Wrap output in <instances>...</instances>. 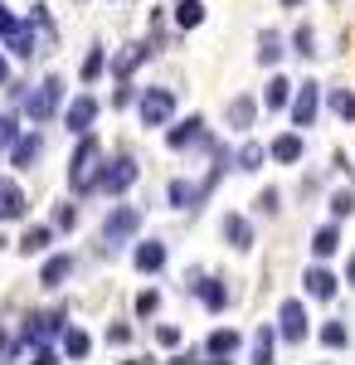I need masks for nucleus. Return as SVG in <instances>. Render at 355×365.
Instances as JSON below:
<instances>
[{
    "label": "nucleus",
    "mask_w": 355,
    "mask_h": 365,
    "mask_svg": "<svg viewBox=\"0 0 355 365\" xmlns=\"http://www.w3.org/2000/svg\"><path fill=\"white\" fill-rule=\"evenodd\" d=\"M103 146L83 132V141H78V151H73V161H68V185L78 190V195H88V190H98V180H103Z\"/></svg>",
    "instance_id": "obj_1"
},
{
    "label": "nucleus",
    "mask_w": 355,
    "mask_h": 365,
    "mask_svg": "<svg viewBox=\"0 0 355 365\" xmlns=\"http://www.w3.org/2000/svg\"><path fill=\"white\" fill-rule=\"evenodd\" d=\"M137 108H141V122H146V127H165V122L175 117V93H170V88H146L137 98Z\"/></svg>",
    "instance_id": "obj_2"
},
{
    "label": "nucleus",
    "mask_w": 355,
    "mask_h": 365,
    "mask_svg": "<svg viewBox=\"0 0 355 365\" xmlns=\"http://www.w3.org/2000/svg\"><path fill=\"white\" fill-rule=\"evenodd\" d=\"M137 229H141V210H132V205H117V210L108 215V225H103V244H127Z\"/></svg>",
    "instance_id": "obj_3"
},
{
    "label": "nucleus",
    "mask_w": 355,
    "mask_h": 365,
    "mask_svg": "<svg viewBox=\"0 0 355 365\" xmlns=\"http://www.w3.org/2000/svg\"><path fill=\"white\" fill-rule=\"evenodd\" d=\"M98 185H103L108 195H127V190L137 185V161H132V156H117V161H108Z\"/></svg>",
    "instance_id": "obj_4"
},
{
    "label": "nucleus",
    "mask_w": 355,
    "mask_h": 365,
    "mask_svg": "<svg viewBox=\"0 0 355 365\" xmlns=\"http://www.w3.org/2000/svg\"><path fill=\"white\" fill-rule=\"evenodd\" d=\"M277 336L282 341H307V307H302V302H282V307H277Z\"/></svg>",
    "instance_id": "obj_5"
},
{
    "label": "nucleus",
    "mask_w": 355,
    "mask_h": 365,
    "mask_svg": "<svg viewBox=\"0 0 355 365\" xmlns=\"http://www.w3.org/2000/svg\"><path fill=\"white\" fill-rule=\"evenodd\" d=\"M58 98H63V83H58V78H44L39 93L29 98V117H34V122H49L54 108H58Z\"/></svg>",
    "instance_id": "obj_6"
},
{
    "label": "nucleus",
    "mask_w": 355,
    "mask_h": 365,
    "mask_svg": "<svg viewBox=\"0 0 355 365\" xmlns=\"http://www.w3.org/2000/svg\"><path fill=\"white\" fill-rule=\"evenodd\" d=\"M317 113H321V93H317V83H302L292 98V127H312Z\"/></svg>",
    "instance_id": "obj_7"
},
{
    "label": "nucleus",
    "mask_w": 355,
    "mask_h": 365,
    "mask_svg": "<svg viewBox=\"0 0 355 365\" xmlns=\"http://www.w3.org/2000/svg\"><path fill=\"white\" fill-rule=\"evenodd\" d=\"M93 117H98V103H93L88 93H78V103H68L63 122H68V132H73V137H83V132L93 127Z\"/></svg>",
    "instance_id": "obj_8"
},
{
    "label": "nucleus",
    "mask_w": 355,
    "mask_h": 365,
    "mask_svg": "<svg viewBox=\"0 0 355 365\" xmlns=\"http://www.w3.org/2000/svg\"><path fill=\"white\" fill-rule=\"evenodd\" d=\"M239 346H244L239 331H229V327H224V331H215V336L205 341V356H210V361H234V356H239Z\"/></svg>",
    "instance_id": "obj_9"
},
{
    "label": "nucleus",
    "mask_w": 355,
    "mask_h": 365,
    "mask_svg": "<svg viewBox=\"0 0 355 365\" xmlns=\"http://www.w3.org/2000/svg\"><path fill=\"white\" fill-rule=\"evenodd\" d=\"M0 220H25V190L15 180H0Z\"/></svg>",
    "instance_id": "obj_10"
},
{
    "label": "nucleus",
    "mask_w": 355,
    "mask_h": 365,
    "mask_svg": "<svg viewBox=\"0 0 355 365\" xmlns=\"http://www.w3.org/2000/svg\"><path fill=\"white\" fill-rule=\"evenodd\" d=\"M39 151H44V141H39V132H29V137H20L15 146H10V166L29 170L34 161H39Z\"/></svg>",
    "instance_id": "obj_11"
},
{
    "label": "nucleus",
    "mask_w": 355,
    "mask_h": 365,
    "mask_svg": "<svg viewBox=\"0 0 355 365\" xmlns=\"http://www.w3.org/2000/svg\"><path fill=\"white\" fill-rule=\"evenodd\" d=\"M190 292H195V297H200V302H205L210 312H224V307H229V287H224L219 278H205V282H195Z\"/></svg>",
    "instance_id": "obj_12"
},
{
    "label": "nucleus",
    "mask_w": 355,
    "mask_h": 365,
    "mask_svg": "<svg viewBox=\"0 0 355 365\" xmlns=\"http://www.w3.org/2000/svg\"><path fill=\"white\" fill-rule=\"evenodd\" d=\"M200 137H205V122H200V117H185V122H175V127L165 132V141H170L175 151H185V146L200 141Z\"/></svg>",
    "instance_id": "obj_13"
},
{
    "label": "nucleus",
    "mask_w": 355,
    "mask_h": 365,
    "mask_svg": "<svg viewBox=\"0 0 355 365\" xmlns=\"http://www.w3.org/2000/svg\"><path fill=\"white\" fill-rule=\"evenodd\" d=\"M68 273H73V258H68V253H54V258L39 268V282H44V287H63Z\"/></svg>",
    "instance_id": "obj_14"
},
{
    "label": "nucleus",
    "mask_w": 355,
    "mask_h": 365,
    "mask_svg": "<svg viewBox=\"0 0 355 365\" xmlns=\"http://www.w3.org/2000/svg\"><path fill=\"white\" fill-rule=\"evenodd\" d=\"M302 287L317 297V302H331L336 297V278H331L326 268H307V278H302Z\"/></svg>",
    "instance_id": "obj_15"
},
{
    "label": "nucleus",
    "mask_w": 355,
    "mask_h": 365,
    "mask_svg": "<svg viewBox=\"0 0 355 365\" xmlns=\"http://www.w3.org/2000/svg\"><path fill=\"white\" fill-rule=\"evenodd\" d=\"M137 268H141V273H161V268H165V244H161V239L137 244Z\"/></svg>",
    "instance_id": "obj_16"
},
{
    "label": "nucleus",
    "mask_w": 355,
    "mask_h": 365,
    "mask_svg": "<svg viewBox=\"0 0 355 365\" xmlns=\"http://www.w3.org/2000/svg\"><path fill=\"white\" fill-rule=\"evenodd\" d=\"M287 103H292V83H287L282 73H273V83L263 88V108H268V113H282Z\"/></svg>",
    "instance_id": "obj_17"
},
{
    "label": "nucleus",
    "mask_w": 355,
    "mask_h": 365,
    "mask_svg": "<svg viewBox=\"0 0 355 365\" xmlns=\"http://www.w3.org/2000/svg\"><path fill=\"white\" fill-rule=\"evenodd\" d=\"M268 156H273V161H282V166H292V161H302V137H297V132H287V137H273V146H268Z\"/></svg>",
    "instance_id": "obj_18"
},
{
    "label": "nucleus",
    "mask_w": 355,
    "mask_h": 365,
    "mask_svg": "<svg viewBox=\"0 0 355 365\" xmlns=\"http://www.w3.org/2000/svg\"><path fill=\"white\" fill-rule=\"evenodd\" d=\"M58 327H63V317H58V312H39V317H29L25 336L34 341V346H39V341H44V336H54Z\"/></svg>",
    "instance_id": "obj_19"
},
{
    "label": "nucleus",
    "mask_w": 355,
    "mask_h": 365,
    "mask_svg": "<svg viewBox=\"0 0 355 365\" xmlns=\"http://www.w3.org/2000/svg\"><path fill=\"white\" fill-rule=\"evenodd\" d=\"M224 239H229V244H234L239 253H244V249H253V229H248V220H244V215H229V220H224Z\"/></svg>",
    "instance_id": "obj_20"
},
{
    "label": "nucleus",
    "mask_w": 355,
    "mask_h": 365,
    "mask_svg": "<svg viewBox=\"0 0 355 365\" xmlns=\"http://www.w3.org/2000/svg\"><path fill=\"white\" fill-rule=\"evenodd\" d=\"M273 346H277V331L273 327H258V336H253V365H273Z\"/></svg>",
    "instance_id": "obj_21"
},
{
    "label": "nucleus",
    "mask_w": 355,
    "mask_h": 365,
    "mask_svg": "<svg viewBox=\"0 0 355 365\" xmlns=\"http://www.w3.org/2000/svg\"><path fill=\"white\" fill-rule=\"evenodd\" d=\"M54 244V229L49 225H34V229H25V239H20V253H44Z\"/></svg>",
    "instance_id": "obj_22"
},
{
    "label": "nucleus",
    "mask_w": 355,
    "mask_h": 365,
    "mask_svg": "<svg viewBox=\"0 0 355 365\" xmlns=\"http://www.w3.org/2000/svg\"><path fill=\"white\" fill-rule=\"evenodd\" d=\"M175 25L180 29L205 25V0H180V5H175Z\"/></svg>",
    "instance_id": "obj_23"
},
{
    "label": "nucleus",
    "mask_w": 355,
    "mask_h": 365,
    "mask_svg": "<svg viewBox=\"0 0 355 365\" xmlns=\"http://www.w3.org/2000/svg\"><path fill=\"white\" fill-rule=\"evenodd\" d=\"M63 351H68L73 361H83V356L93 351V336H88L83 327H68V331H63Z\"/></svg>",
    "instance_id": "obj_24"
},
{
    "label": "nucleus",
    "mask_w": 355,
    "mask_h": 365,
    "mask_svg": "<svg viewBox=\"0 0 355 365\" xmlns=\"http://www.w3.org/2000/svg\"><path fill=\"white\" fill-rule=\"evenodd\" d=\"M5 44H10L20 58H29V54H34V29H29V25H15L10 34H5Z\"/></svg>",
    "instance_id": "obj_25"
},
{
    "label": "nucleus",
    "mask_w": 355,
    "mask_h": 365,
    "mask_svg": "<svg viewBox=\"0 0 355 365\" xmlns=\"http://www.w3.org/2000/svg\"><path fill=\"white\" fill-rule=\"evenodd\" d=\"M229 127H234V132H248V127H253V103H248V98H234V103H229Z\"/></svg>",
    "instance_id": "obj_26"
},
{
    "label": "nucleus",
    "mask_w": 355,
    "mask_h": 365,
    "mask_svg": "<svg viewBox=\"0 0 355 365\" xmlns=\"http://www.w3.org/2000/svg\"><path fill=\"white\" fill-rule=\"evenodd\" d=\"M341 249V234H336V229H317V234H312V253H317V258H331V253Z\"/></svg>",
    "instance_id": "obj_27"
},
{
    "label": "nucleus",
    "mask_w": 355,
    "mask_h": 365,
    "mask_svg": "<svg viewBox=\"0 0 355 365\" xmlns=\"http://www.w3.org/2000/svg\"><path fill=\"white\" fill-rule=\"evenodd\" d=\"M331 113L341 117V122H355V93L351 88H336L331 93Z\"/></svg>",
    "instance_id": "obj_28"
},
{
    "label": "nucleus",
    "mask_w": 355,
    "mask_h": 365,
    "mask_svg": "<svg viewBox=\"0 0 355 365\" xmlns=\"http://www.w3.org/2000/svg\"><path fill=\"white\" fill-rule=\"evenodd\" d=\"M321 346H326V351H346V346H351V331H346L341 322H326V327H321Z\"/></svg>",
    "instance_id": "obj_29"
},
{
    "label": "nucleus",
    "mask_w": 355,
    "mask_h": 365,
    "mask_svg": "<svg viewBox=\"0 0 355 365\" xmlns=\"http://www.w3.org/2000/svg\"><path fill=\"white\" fill-rule=\"evenodd\" d=\"M141 58H146V44H127V54H122L117 63H112V73H117V78H127V73L137 68Z\"/></svg>",
    "instance_id": "obj_30"
},
{
    "label": "nucleus",
    "mask_w": 355,
    "mask_h": 365,
    "mask_svg": "<svg viewBox=\"0 0 355 365\" xmlns=\"http://www.w3.org/2000/svg\"><path fill=\"white\" fill-rule=\"evenodd\" d=\"M277 58H282V39H277V34H258V63L273 68Z\"/></svg>",
    "instance_id": "obj_31"
},
{
    "label": "nucleus",
    "mask_w": 355,
    "mask_h": 365,
    "mask_svg": "<svg viewBox=\"0 0 355 365\" xmlns=\"http://www.w3.org/2000/svg\"><path fill=\"white\" fill-rule=\"evenodd\" d=\"M165 195H170V205H180V210H190V200L200 195V190H195L190 180H170V190H165Z\"/></svg>",
    "instance_id": "obj_32"
},
{
    "label": "nucleus",
    "mask_w": 355,
    "mask_h": 365,
    "mask_svg": "<svg viewBox=\"0 0 355 365\" xmlns=\"http://www.w3.org/2000/svg\"><path fill=\"white\" fill-rule=\"evenodd\" d=\"M292 44H297L292 54H302V58H312V54H317V34H312V25H302L297 34H292Z\"/></svg>",
    "instance_id": "obj_33"
},
{
    "label": "nucleus",
    "mask_w": 355,
    "mask_h": 365,
    "mask_svg": "<svg viewBox=\"0 0 355 365\" xmlns=\"http://www.w3.org/2000/svg\"><path fill=\"white\" fill-rule=\"evenodd\" d=\"M351 210H355V190H336V195H331V215H336V220H346Z\"/></svg>",
    "instance_id": "obj_34"
},
{
    "label": "nucleus",
    "mask_w": 355,
    "mask_h": 365,
    "mask_svg": "<svg viewBox=\"0 0 355 365\" xmlns=\"http://www.w3.org/2000/svg\"><path fill=\"white\" fill-rule=\"evenodd\" d=\"M263 156H268L263 146H244V151H239V170H258V166H263Z\"/></svg>",
    "instance_id": "obj_35"
},
{
    "label": "nucleus",
    "mask_w": 355,
    "mask_h": 365,
    "mask_svg": "<svg viewBox=\"0 0 355 365\" xmlns=\"http://www.w3.org/2000/svg\"><path fill=\"white\" fill-rule=\"evenodd\" d=\"M20 141V127H15V117H0V151H10Z\"/></svg>",
    "instance_id": "obj_36"
},
{
    "label": "nucleus",
    "mask_w": 355,
    "mask_h": 365,
    "mask_svg": "<svg viewBox=\"0 0 355 365\" xmlns=\"http://www.w3.org/2000/svg\"><path fill=\"white\" fill-rule=\"evenodd\" d=\"M98 73H103V49H93V54L83 58V78H88V83H93V78H98Z\"/></svg>",
    "instance_id": "obj_37"
},
{
    "label": "nucleus",
    "mask_w": 355,
    "mask_h": 365,
    "mask_svg": "<svg viewBox=\"0 0 355 365\" xmlns=\"http://www.w3.org/2000/svg\"><path fill=\"white\" fill-rule=\"evenodd\" d=\"M156 307H161L156 292H141V297H137V317H156Z\"/></svg>",
    "instance_id": "obj_38"
},
{
    "label": "nucleus",
    "mask_w": 355,
    "mask_h": 365,
    "mask_svg": "<svg viewBox=\"0 0 355 365\" xmlns=\"http://www.w3.org/2000/svg\"><path fill=\"white\" fill-rule=\"evenodd\" d=\"M277 205H282V195L277 190H263L258 195V215H277Z\"/></svg>",
    "instance_id": "obj_39"
},
{
    "label": "nucleus",
    "mask_w": 355,
    "mask_h": 365,
    "mask_svg": "<svg viewBox=\"0 0 355 365\" xmlns=\"http://www.w3.org/2000/svg\"><path fill=\"white\" fill-rule=\"evenodd\" d=\"M54 225H58V229H73V225H78V210H73V205H58Z\"/></svg>",
    "instance_id": "obj_40"
},
{
    "label": "nucleus",
    "mask_w": 355,
    "mask_h": 365,
    "mask_svg": "<svg viewBox=\"0 0 355 365\" xmlns=\"http://www.w3.org/2000/svg\"><path fill=\"white\" fill-rule=\"evenodd\" d=\"M108 341H112V346H127V341H132V327H117V322H112V327H108Z\"/></svg>",
    "instance_id": "obj_41"
},
{
    "label": "nucleus",
    "mask_w": 355,
    "mask_h": 365,
    "mask_svg": "<svg viewBox=\"0 0 355 365\" xmlns=\"http://www.w3.org/2000/svg\"><path fill=\"white\" fill-rule=\"evenodd\" d=\"M132 98H137V93H132V88L122 83V88H117V93H112V108H127V103H132Z\"/></svg>",
    "instance_id": "obj_42"
},
{
    "label": "nucleus",
    "mask_w": 355,
    "mask_h": 365,
    "mask_svg": "<svg viewBox=\"0 0 355 365\" xmlns=\"http://www.w3.org/2000/svg\"><path fill=\"white\" fill-rule=\"evenodd\" d=\"M156 341H161V346H180V331H175V327H161Z\"/></svg>",
    "instance_id": "obj_43"
},
{
    "label": "nucleus",
    "mask_w": 355,
    "mask_h": 365,
    "mask_svg": "<svg viewBox=\"0 0 355 365\" xmlns=\"http://www.w3.org/2000/svg\"><path fill=\"white\" fill-rule=\"evenodd\" d=\"M5 78H10V63H5V58H0V83H5Z\"/></svg>",
    "instance_id": "obj_44"
},
{
    "label": "nucleus",
    "mask_w": 355,
    "mask_h": 365,
    "mask_svg": "<svg viewBox=\"0 0 355 365\" xmlns=\"http://www.w3.org/2000/svg\"><path fill=\"white\" fill-rule=\"evenodd\" d=\"M346 278H351V287H355V258H351V268H346Z\"/></svg>",
    "instance_id": "obj_45"
},
{
    "label": "nucleus",
    "mask_w": 355,
    "mask_h": 365,
    "mask_svg": "<svg viewBox=\"0 0 355 365\" xmlns=\"http://www.w3.org/2000/svg\"><path fill=\"white\" fill-rule=\"evenodd\" d=\"M282 5H302V0H282Z\"/></svg>",
    "instance_id": "obj_46"
},
{
    "label": "nucleus",
    "mask_w": 355,
    "mask_h": 365,
    "mask_svg": "<svg viewBox=\"0 0 355 365\" xmlns=\"http://www.w3.org/2000/svg\"><path fill=\"white\" fill-rule=\"evenodd\" d=\"M0 244H5V239H0Z\"/></svg>",
    "instance_id": "obj_47"
}]
</instances>
